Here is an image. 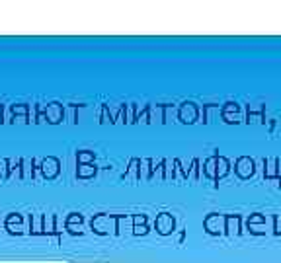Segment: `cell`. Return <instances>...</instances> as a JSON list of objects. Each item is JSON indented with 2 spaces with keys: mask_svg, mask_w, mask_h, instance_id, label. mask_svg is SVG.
I'll use <instances>...</instances> for the list:
<instances>
[{
  "mask_svg": "<svg viewBox=\"0 0 281 263\" xmlns=\"http://www.w3.org/2000/svg\"><path fill=\"white\" fill-rule=\"evenodd\" d=\"M90 228L98 236H110L117 234V215H108V213H100L90 220Z\"/></svg>",
  "mask_w": 281,
  "mask_h": 263,
  "instance_id": "cell-1",
  "label": "cell"
},
{
  "mask_svg": "<svg viewBox=\"0 0 281 263\" xmlns=\"http://www.w3.org/2000/svg\"><path fill=\"white\" fill-rule=\"evenodd\" d=\"M205 230L211 236H221L227 234V215H219V213H211L207 219L203 220Z\"/></svg>",
  "mask_w": 281,
  "mask_h": 263,
  "instance_id": "cell-2",
  "label": "cell"
},
{
  "mask_svg": "<svg viewBox=\"0 0 281 263\" xmlns=\"http://www.w3.org/2000/svg\"><path fill=\"white\" fill-rule=\"evenodd\" d=\"M41 113H43L45 123L59 125V123H63V119H65V106H61L59 102H51V104L43 106Z\"/></svg>",
  "mask_w": 281,
  "mask_h": 263,
  "instance_id": "cell-3",
  "label": "cell"
},
{
  "mask_svg": "<svg viewBox=\"0 0 281 263\" xmlns=\"http://www.w3.org/2000/svg\"><path fill=\"white\" fill-rule=\"evenodd\" d=\"M234 172L240 179H248L252 177L254 172H256V162L250 158V156H240L234 164Z\"/></svg>",
  "mask_w": 281,
  "mask_h": 263,
  "instance_id": "cell-4",
  "label": "cell"
},
{
  "mask_svg": "<svg viewBox=\"0 0 281 263\" xmlns=\"http://www.w3.org/2000/svg\"><path fill=\"white\" fill-rule=\"evenodd\" d=\"M199 113H201V110L193 102H184L180 106V110H178V119L182 123H186V125H191V123H195L199 119Z\"/></svg>",
  "mask_w": 281,
  "mask_h": 263,
  "instance_id": "cell-5",
  "label": "cell"
},
{
  "mask_svg": "<svg viewBox=\"0 0 281 263\" xmlns=\"http://www.w3.org/2000/svg\"><path fill=\"white\" fill-rule=\"evenodd\" d=\"M39 170H41V175H43L45 179H55L57 175L61 174V162H59V158H55V156H47V158L41 160Z\"/></svg>",
  "mask_w": 281,
  "mask_h": 263,
  "instance_id": "cell-6",
  "label": "cell"
},
{
  "mask_svg": "<svg viewBox=\"0 0 281 263\" xmlns=\"http://www.w3.org/2000/svg\"><path fill=\"white\" fill-rule=\"evenodd\" d=\"M154 228H156V232L160 236H170L174 232V228H176V220L170 213H160L154 220Z\"/></svg>",
  "mask_w": 281,
  "mask_h": 263,
  "instance_id": "cell-7",
  "label": "cell"
},
{
  "mask_svg": "<svg viewBox=\"0 0 281 263\" xmlns=\"http://www.w3.org/2000/svg\"><path fill=\"white\" fill-rule=\"evenodd\" d=\"M41 232H43V236L59 234V230H57V217L55 215H41Z\"/></svg>",
  "mask_w": 281,
  "mask_h": 263,
  "instance_id": "cell-8",
  "label": "cell"
},
{
  "mask_svg": "<svg viewBox=\"0 0 281 263\" xmlns=\"http://www.w3.org/2000/svg\"><path fill=\"white\" fill-rule=\"evenodd\" d=\"M133 234V215H117V234Z\"/></svg>",
  "mask_w": 281,
  "mask_h": 263,
  "instance_id": "cell-9",
  "label": "cell"
},
{
  "mask_svg": "<svg viewBox=\"0 0 281 263\" xmlns=\"http://www.w3.org/2000/svg\"><path fill=\"white\" fill-rule=\"evenodd\" d=\"M211 177V179H215L217 181V154H213L209 160H205V164H203V168L199 170V177Z\"/></svg>",
  "mask_w": 281,
  "mask_h": 263,
  "instance_id": "cell-10",
  "label": "cell"
},
{
  "mask_svg": "<svg viewBox=\"0 0 281 263\" xmlns=\"http://www.w3.org/2000/svg\"><path fill=\"white\" fill-rule=\"evenodd\" d=\"M240 226H242V219L238 215H231L227 217V234L229 236H238L240 234Z\"/></svg>",
  "mask_w": 281,
  "mask_h": 263,
  "instance_id": "cell-11",
  "label": "cell"
},
{
  "mask_svg": "<svg viewBox=\"0 0 281 263\" xmlns=\"http://www.w3.org/2000/svg\"><path fill=\"white\" fill-rule=\"evenodd\" d=\"M20 162H22V179H33V172H35L33 158H20Z\"/></svg>",
  "mask_w": 281,
  "mask_h": 263,
  "instance_id": "cell-12",
  "label": "cell"
},
{
  "mask_svg": "<svg viewBox=\"0 0 281 263\" xmlns=\"http://www.w3.org/2000/svg\"><path fill=\"white\" fill-rule=\"evenodd\" d=\"M229 172H231V164H229V160H227L225 156H219V154H217V181L223 179Z\"/></svg>",
  "mask_w": 281,
  "mask_h": 263,
  "instance_id": "cell-13",
  "label": "cell"
},
{
  "mask_svg": "<svg viewBox=\"0 0 281 263\" xmlns=\"http://www.w3.org/2000/svg\"><path fill=\"white\" fill-rule=\"evenodd\" d=\"M264 164H266L264 175H266L268 179H278V158H268Z\"/></svg>",
  "mask_w": 281,
  "mask_h": 263,
  "instance_id": "cell-14",
  "label": "cell"
},
{
  "mask_svg": "<svg viewBox=\"0 0 281 263\" xmlns=\"http://www.w3.org/2000/svg\"><path fill=\"white\" fill-rule=\"evenodd\" d=\"M139 177L140 179H150L152 177V160L150 158L139 160Z\"/></svg>",
  "mask_w": 281,
  "mask_h": 263,
  "instance_id": "cell-15",
  "label": "cell"
},
{
  "mask_svg": "<svg viewBox=\"0 0 281 263\" xmlns=\"http://www.w3.org/2000/svg\"><path fill=\"white\" fill-rule=\"evenodd\" d=\"M94 175H96V166L94 164H84V166L76 168V177L78 179H90Z\"/></svg>",
  "mask_w": 281,
  "mask_h": 263,
  "instance_id": "cell-16",
  "label": "cell"
},
{
  "mask_svg": "<svg viewBox=\"0 0 281 263\" xmlns=\"http://www.w3.org/2000/svg\"><path fill=\"white\" fill-rule=\"evenodd\" d=\"M123 177H127V179H131V181H139V160L137 158H133L131 162H129V166H127V174L123 175Z\"/></svg>",
  "mask_w": 281,
  "mask_h": 263,
  "instance_id": "cell-17",
  "label": "cell"
},
{
  "mask_svg": "<svg viewBox=\"0 0 281 263\" xmlns=\"http://www.w3.org/2000/svg\"><path fill=\"white\" fill-rule=\"evenodd\" d=\"M29 106H25V104H14L12 108H10V113H12V117H27L29 119Z\"/></svg>",
  "mask_w": 281,
  "mask_h": 263,
  "instance_id": "cell-18",
  "label": "cell"
},
{
  "mask_svg": "<svg viewBox=\"0 0 281 263\" xmlns=\"http://www.w3.org/2000/svg\"><path fill=\"white\" fill-rule=\"evenodd\" d=\"M135 123H150V108L142 106L135 111Z\"/></svg>",
  "mask_w": 281,
  "mask_h": 263,
  "instance_id": "cell-19",
  "label": "cell"
},
{
  "mask_svg": "<svg viewBox=\"0 0 281 263\" xmlns=\"http://www.w3.org/2000/svg\"><path fill=\"white\" fill-rule=\"evenodd\" d=\"M76 162H78V166L92 164V162H94V152H90V150H80V152H76Z\"/></svg>",
  "mask_w": 281,
  "mask_h": 263,
  "instance_id": "cell-20",
  "label": "cell"
},
{
  "mask_svg": "<svg viewBox=\"0 0 281 263\" xmlns=\"http://www.w3.org/2000/svg\"><path fill=\"white\" fill-rule=\"evenodd\" d=\"M10 177V160L0 158V181H6Z\"/></svg>",
  "mask_w": 281,
  "mask_h": 263,
  "instance_id": "cell-21",
  "label": "cell"
},
{
  "mask_svg": "<svg viewBox=\"0 0 281 263\" xmlns=\"http://www.w3.org/2000/svg\"><path fill=\"white\" fill-rule=\"evenodd\" d=\"M162 170H164V177L162 179H174V160H162Z\"/></svg>",
  "mask_w": 281,
  "mask_h": 263,
  "instance_id": "cell-22",
  "label": "cell"
},
{
  "mask_svg": "<svg viewBox=\"0 0 281 263\" xmlns=\"http://www.w3.org/2000/svg\"><path fill=\"white\" fill-rule=\"evenodd\" d=\"M268 222V217L266 215H260V213H254L248 217V226H260V224H266Z\"/></svg>",
  "mask_w": 281,
  "mask_h": 263,
  "instance_id": "cell-23",
  "label": "cell"
},
{
  "mask_svg": "<svg viewBox=\"0 0 281 263\" xmlns=\"http://www.w3.org/2000/svg\"><path fill=\"white\" fill-rule=\"evenodd\" d=\"M72 224H84V219H82V215H78V213H70L67 220H65V226H72Z\"/></svg>",
  "mask_w": 281,
  "mask_h": 263,
  "instance_id": "cell-24",
  "label": "cell"
},
{
  "mask_svg": "<svg viewBox=\"0 0 281 263\" xmlns=\"http://www.w3.org/2000/svg\"><path fill=\"white\" fill-rule=\"evenodd\" d=\"M100 119H102L100 123H116V119H114V115H112V111H110L108 106L102 108V117Z\"/></svg>",
  "mask_w": 281,
  "mask_h": 263,
  "instance_id": "cell-25",
  "label": "cell"
},
{
  "mask_svg": "<svg viewBox=\"0 0 281 263\" xmlns=\"http://www.w3.org/2000/svg\"><path fill=\"white\" fill-rule=\"evenodd\" d=\"M14 175H16L18 179H22V162H20V160H18L16 164L10 162V177H14Z\"/></svg>",
  "mask_w": 281,
  "mask_h": 263,
  "instance_id": "cell-26",
  "label": "cell"
},
{
  "mask_svg": "<svg viewBox=\"0 0 281 263\" xmlns=\"http://www.w3.org/2000/svg\"><path fill=\"white\" fill-rule=\"evenodd\" d=\"M221 113H229V115H238L240 113V106L238 104H233V102H229V104H225V108Z\"/></svg>",
  "mask_w": 281,
  "mask_h": 263,
  "instance_id": "cell-27",
  "label": "cell"
},
{
  "mask_svg": "<svg viewBox=\"0 0 281 263\" xmlns=\"http://www.w3.org/2000/svg\"><path fill=\"white\" fill-rule=\"evenodd\" d=\"M199 179V160H193L191 162V166H189V175H187V179Z\"/></svg>",
  "mask_w": 281,
  "mask_h": 263,
  "instance_id": "cell-28",
  "label": "cell"
},
{
  "mask_svg": "<svg viewBox=\"0 0 281 263\" xmlns=\"http://www.w3.org/2000/svg\"><path fill=\"white\" fill-rule=\"evenodd\" d=\"M133 234L135 236H146L148 234V226L146 224H135L133 226Z\"/></svg>",
  "mask_w": 281,
  "mask_h": 263,
  "instance_id": "cell-29",
  "label": "cell"
},
{
  "mask_svg": "<svg viewBox=\"0 0 281 263\" xmlns=\"http://www.w3.org/2000/svg\"><path fill=\"white\" fill-rule=\"evenodd\" d=\"M125 123H135V110H133V106H125Z\"/></svg>",
  "mask_w": 281,
  "mask_h": 263,
  "instance_id": "cell-30",
  "label": "cell"
},
{
  "mask_svg": "<svg viewBox=\"0 0 281 263\" xmlns=\"http://www.w3.org/2000/svg\"><path fill=\"white\" fill-rule=\"evenodd\" d=\"M65 228L69 230L70 234H74V236H80L84 232V224H72V226H65Z\"/></svg>",
  "mask_w": 281,
  "mask_h": 263,
  "instance_id": "cell-31",
  "label": "cell"
},
{
  "mask_svg": "<svg viewBox=\"0 0 281 263\" xmlns=\"http://www.w3.org/2000/svg\"><path fill=\"white\" fill-rule=\"evenodd\" d=\"M274 234H276V236H281V215H276V217H274Z\"/></svg>",
  "mask_w": 281,
  "mask_h": 263,
  "instance_id": "cell-32",
  "label": "cell"
},
{
  "mask_svg": "<svg viewBox=\"0 0 281 263\" xmlns=\"http://www.w3.org/2000/svg\"><path fill=\"white\" fill-rule=\"evenodd\" d=\"M221 117L225 119V123H240V117L238 115H229V113H221Z\"/></svg>",
  "mask_w": 281,
  "mask_h": 263,
  "instance_id": "cell-33",
  "label": "cell"
},
{
  "mask_svg": "<svg viewBox=\"0 0 281 263\" xmlns=\"http://www.w3.org/2000/svg\"><path fill=\"white\" fill-rule=\"evenodd\" d=\"M135 224H146V215H133V226Z\"/></svg>",
  "mask_w": 281,
  "mask_h": 263,
  "instance_id": "cell-34",
  "label": "cell"
},
{
  "mask_svg": "<svg viewBox=\"0 0 281 263\" xmlns=\"http://www.w3.org/2000/svg\"><path fill=\"white\" fill-rule=\"evenodd\" d=\"M278 177H281V158H278Z\"/></svg>",
  "mask_w": 281,
  "mask_h": 263,
  "instance_id": "cell-35",
  "label": "cell"
}]
</instances>
